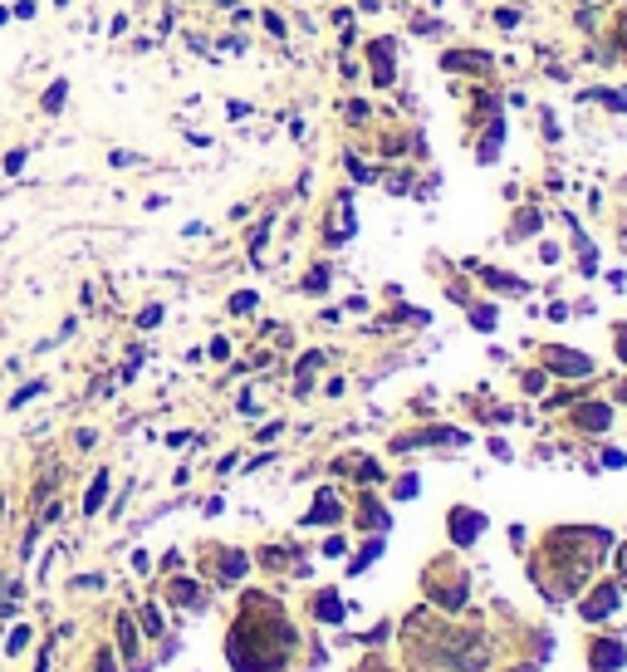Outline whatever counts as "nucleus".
I'll list each match as a JSON object with an SVG mask.
<instances>
[{"label": "nucleus", "instance_id": "nucleus-6", "mask_svg": "<svg viewBox=\"0 0 627 672\" xmlns=\"http://www.w3.org/2000/svg\"><path fill=\"white\" fill-rule=\"evenodd\" d=\"M108 500V471H98L93 481H88V496H84V511L88 516H98V506Z\"/></svg>", "mask_w": 627, "mask_h": 672}, {"label": "nucleus", "instance_id": "nucleus-21", "mask_svg": "<svg viewBox=\"0 0 627 672\" xmlns=\"http://www.w3.org/2000/svg\"><path fill=\"white\" fill-rule=\"evenodd\" d=\"M304 285H309V290H324V285H328V270H314V275L304 280Z\"/></svg>", "mask_w": 627, "mask_h": 672}, {"label": "nucleus", "instance_id": "nucleus-18", "mask_svg": "<svg viewBox=\"0 0 627 672\" xmlns=\"http://www.w3.org/2000/svg\"><path fill=\"white\" fill-rule=\"evenodd\" d=\"M25 643H30V628H25V624H20V628H15V633H10V653H20V648H25Z\"/></svg>", "mask_w": 627, "mask_h": 672}, {"label": "nucleus", "instance_id": "nucleus-3", "mask_svg": "<svg viewBox=\"0 0 627 672\" xmlns=\"http://www.w3.org/2000/svg\"><path fill=\"white\" fill-rule=\"evenodd\" d=\"M622 662H627V648H622V643H598L593 672H612V667H622Z\"/></svg>", "mask_w": 627, "mask_h": 672}, {"label": "nucleus", "instance_id": "nucleus-26", "mask_svg": "<svg viewBox=\"0 0 627 672\" xmlns=\"http://www.w3.org/2000/svg\"><path fill=\"white\" fill-rule=\"evenodd\" d=\"M54 10H69V0H54Z\"/></svg>", "mask_w": 627, "mask_h": 672}, {"label": "nucleus", "instance_id": "nucleus-24", "mask_svg": "<svg viewBox=\"0 0 627 672\" xmlns=\"http://www.w3.org/2000/svg\"><path fill=\"white\" fill-rule=\"evenodd\" d=\"M98 672H113V657H108V653L98 657Z\"/></svg>", "mask_w": 627, "mask_h": 672}, {"label": "nucleus", "instance_id": "nucleus-2", "mask_svg": "<svg viewBox=\"0 0 627 672\" xmlns=\"http://www.w3.org/2000/svg\"><path fill=\"white\" fill-rule=\"evenodd\" d=\"M64 103H69V79L59 74V79H54L44 93H39V113H49V118H59L64 113Z\"/></svg>", "mask_w": 627, "mask_h": 672}, {"label": "nucleus", "instance_id": "nucleus-29", "mask_svg": "<svg viewBox=\"0 0 627 672\" xmlns=\"http://www.w3.org/2000/svg\"><path fill=\"white\" fill-rule=\"evenodd\" d=\"M622 44H627V25H622Z\"/></svg>", "mask_w": 627, "mask_h": 672}, {"label": "nucleus", "instance_id": "nucleus-13", "mask_svg": "<svg viewBox=\"0 0 627 672\" xmlns=\"http://www.w3.org/2000/svg\"><path fill=\"white\" fill-rule=\"evenodd\" d=\"M225 118H231V123L236 118H250V103L245 98H231V103H225Z\"/></svg>", "mask_w": 627, "mask_h": 672}, {"label": "nucleus", "instance_id": "nucleus-12", "mask_svg": "<svg viewBox=\"0 0 627 672\" xmlns=\"http://www.w3.org/2000/svg\"><path fill=\"white\" fill-rule=\"evenodd\" d=\"M172 599H182V603H201V594H196V584H172Z\"/></svg>", "mask_w": 627, "mask_h": 672}, {"label": "nucleus", "instance_id": "nucleus-20", "mask_svg": "<svg viewBox=\"0 0 627 672\" xmlns=\"http://www.w3.org/2000/svg\"><path fill=\"white\" fill-rule=\"evenodd\" d=\"M471 319H476V329H490V324H495V309H476Z\"/></svg>", "mask_w": 627, "mask_h": 672}, {"label": "nucleus", "instance_id": "nucleus-19", "mask_svg": "<svg viewBox=\"0 0 627 672\" xmlns=\"http://www.w3.org/2000/svg\"><path fill=\"white\" fill-rule=\"evenodd\" d=\"M397 496H402V500L417 496V476H402V481H397Z\"/></svg>", "mask_w": 627, "mask_h": 672}, {"label": "nucleus", "instance_id": "nucleus-4", "mask_svg": "<svg viewBox=\"0 0 627 672\" xmlns=\"http://www.w3.org/2000/svg\"><path fill=\"white\" fill-rule=\"evenodd\" d=\"M612 603H617V589H598L593 599H583V619H608V613H612Z\"/></svg>", "mask_w": 627, "mask_h": 672}, {"label": "nucleus", "instance_id": "nucleus-15", "mask_svg": "<svg viewBox=\"0 0 627 672\" xmlns=\"http://www.w3.org/2000/svg\"><path fill=\"white\" fill-rule=\"evenodd\" d=\"M231 309H236V314H245V309H255V295H250V290H241V295L231 300Z\"/></svg>", "mask_w": 627, "mask_h": 672}, {"label": "nucleus", "instance_id": "nucleus-7", "mask_svg": "<svg viewBox=\"0 0 627 672\" xmlns=\"http://www.w3.org/2000/svg\"><path fill=\"white\" fill-rule=\"evenodd\" d=\"M44 393V378H35V383H25V388H15V393H10V412H20L30 398H39Z\"/></svg>", "mask_w": 627, "mask_h": 672}, {"label": "nucleus", "instance_id": "nucleus-1", "mask_svg": "<svg viewBox=\"0 0 627 672\" xmlns=\"http://www.w3.org/2000/svg\"><path fill=\"white\" fill-rule=\"evenodd\" d=\"M480 530H485V516H480V511H456V516H451V535H456V545H471Z\"/></svg>", "mask_w": 627, "mask_h": 672}, {"label": "nucleus", "instance_id": "nucleus-27", "mask_svg": "<svg viewBox=\"0 0 627 672\" xmlns=\"http://www.w3.org/2000/svg\"><path fill=\"white\" fill-rule=\"evenodd\" d=\"M216 6H236V0H216Z\"/></svg>", "mask_w": 627, "mask_h": 672}, {"label": "nucleus", "instance_id": "nucleus-25", "mask_svg": "<svg viewBox=\"0 0 627 672\" xmlns=\"http://www.w3.org/2000/svg\"><path fill=\"white\" fill-rule=\"evenodd\" d=\"M0 25H10V6H0Z\"/></svg>", "mask_w": 627, "mask_h": 672}, {"label": "nucleus", "instance_id": "nucleus-9", "mask_svg": "<svg viewBox=\"0 0 627 672\" xmlns=\"http://www.w3.org/2000/svg\"><path fill=\"white\" fill-rule=\"evenodd\" d=\"M579 422L593 427V432H603V427H608V408H598V403H593V408H579Z\"/></svg>", "mask_w": 627, "mask_h": 672}, {"label": "nucleus", "instance_id": "nucleus-8", "mask_svg": "<svg viewBox=\"0 0 627 672\" xmlns=\"http://www.w3.org/2000/svg\"><path fill=\"white\" fill-rule=\"evenodd\" d=\"M25 162H30V147H10L0 167H6V177H20V172H25Z\"/></svg>", "mask_w": 627, "mask_h": 672}, {"label": "nucleus", "instance_id": "nucleus-28", "mask_svg": "<svg viewBox=\"0 0 627 672\" xmlns=\"http://www.w3.org/2000/svg\"><path fill=\"white\" fill-rule=\"evenodd\" d=\"M622 403H627V383H622Z\"/></svg>", "mask_w": 627, "mask_h": 672}, {"label": "nucleus", "instance_id": "nucleus-23", "mask_svg": "<svg viewBox=\"0 0 627 672\" xmlns=\"http://www.w3.org/2000/svg\"><path fill=\"white\" fill-rule=\"evenodd\" d=\"M617 354L627 358V329H617Z\"/></svg>", "mask_w": 627, "mask_h": 672}, {"label": "nucleus", "instance_id": "nucleus-22", "mask_svg": "<svg viewBox=\"0 0 627 672\" xmlns=\"http://www.w3.org/2000/svg\"><path fill=\"white\" fill-rule=\"evenodd\" d=\"M142 624H147V633H162V619H157V608H147V613H142Z\"/></svg>", "mask_w": 627, "mask_h": 672}, {"label": "nucleus", "instance_id": "nucleus-30", "mask_svg": "<svg viewBox=\"0 0 627 672\" xmlns=\"http://www.w3.org/2000/svg\"><path fill=\"white\" fill-rule=\"evenodd\" d=\"M525 672H534V667H525Z\"/></svg>", "mask_w": 627, "mask_h": 672}, {"label": "nucleus", "instance_id": "nucleus-10", "mask_svg": "<svg viewBox=\"0 0 627 672\" xmlns=\"http://www.w3.org/2000/svg\"><path fill=\"white\" fill-rule=\"evenodd\" d=\"M319 619H324V624H338V619H344V608H338L333 594H319Z\"/></svg>", "mask_w": 627, "mask_h": 672}, {"label": "nucleus", "instance_id": "nucleus-14", "mask_svg": "<svg viewBox=\"0 0 627 672\" xmlns=\"http://www.w3.org/2000/svg\"><path fill=\"white\" fill-rule=\"evenodd\" d=\"M108 162H113V167H138L142 157H138V152H123V147H118V152H108Z\"/></svg>", "mask_w": 627, "mask_h": 672}, {"label": "nucleus", "instance_id": "nucleus-16", "mask_svg": "<svg viewBox=\"0 0 627 672\" xmlns=\"http://www.w3.org/2000/svg\"><path fill=\"white\" fill-rule=\"evenodd\" d=\"M157 319H162V305H147V309H142V314H138V324H142V329H152V324H157Z\"/></svg>", "mask_w": 627, "mask_h": 672}, {"label": "nucleus", "instance_id": "nucleus-17", "mask_svg": "<svg viewBox=\"0 0 627 672\" xmlns=\"http://www.w3.org/2000/svg\"><path fill=\"white\" fill-rule=\"evenodd\" d=\"M265 30H270V35H274V39H279V35H284V20H279V15H274V10H265Z\"/></svg>", "mask_w": 627, "mask_h": 672}, {"label": "nucleus", "instance_id": "nucleus-11", "mask_svg": "<svg viewBox=\"0 0 627 672\" xmlns=\"http://www.w3.org/2000/svg\"><path fill=\"white\" fill-rule=\"evenodd\" d=\"M39 15V0H10V20H35Z\"/></svg>", "mask_w": 627, "mask_h": 672}, {"label": "nucleus", "instance_id": "nucleus-5", "mask_svg": "<svg viewBox=\"0 0 627 672\" xmlns=\"http://www.w3.org/2000/svg\"><path fill=\"white\" fill-rule=\"evenodd\" d=\"M544 358H549V363H554L559 373H593V363H588V358H579V354H568V349H549Z\"/></svg>", "mask_w": 627, "mask_h": 672}]
</instances>
